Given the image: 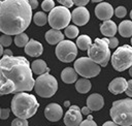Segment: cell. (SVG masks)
Returning a JSON list of instances; mask_svg holds the SVG:
<instances>
[{
  "label": "cell",
  "instance_id": "cell-1",
  "mask_svg": "<svg viewBox=\"0 0 132 126\" xmlns=\"http://www.w3.org/2000/svg\"><path fill=\"white\" fill-rule=\"evenodd\" d=\"M32 69L23 56H3L0 60V96L31 91L34 88Z\"/></svg>",
  "mask_w": 132,
  "mask_h": 126
},
{
  "label": "cell",
  "instance_id": "cell-2",
  "mask_svg": "<svg viewBox=\"0 0 132 126\" xmlns=\"http://www.w3.org/2000/svg\"><path fill=\"white\" fill-rule=\"evenodd\" d=\"M32 8L27 0H5L0 6V31L6 35H19L30 25Z\"/></svg>",
  "mask_w": 132,
  "mask_h": 126
},
{
  "label": "cell",
  "instance_id": "cell-3",
  "mask_svg": "<svg viewBox=\"0 0 132 126\" xmlns=\"http://www.w3.org/2000/svg\"><path fill=\"white\" fill-rule=\"evenodd\" d=\"M39 107V103L34 95L27 92L14 94L11 100V111L16 118L29 119L35 115Z\"/></svg>",
  "mask_w": 132,
  "mask_h": 126
},
{
  "label": "cell",
  "instance_id": "cell-4",
  "mask_svg": "<svg viewBox=\"0 0 132 126\" xmlns=\"http://www.w3.org/2000/svg\"><path fill=\"white\" fill-rule=\"evenodd\" d=\"M112 121L119 126L132 125V99L125 98L112 102L109 111Z\"/></svg>",
  "mask_w": 132,
  "mask_h": 126
},
{
  "label": "cell",
  "instance_id": "cell-5",
  "mask_svg": "<svg viewBox=\"0 0 132 126\" xmlns=\"http://www.w3.org/2000/svg\"><path fill=\"white\" fill-rule=\"evenodd\" d=\"M88 56L91 60L100 66H106L110 57V50L108 48V38H96L94 43L88 50Z\"/></svg>",
  "mask_w": 132,
  "mask_h": 126
},
{
  "label": "cell",
  "instance_id": "cell-6",
  "mask_svg": "<svg viewBox=\"0 0 132 126\" xmlns=\"http://www.w3.org/2000/svg\"><path fill=\"white\" fill-rule=\"evenodd\" d=\"M34 90L40 97H52L58 90V82L55 78V76H53L50 73L38 75V77L35 80Z\"/></svg>",
  "mask_w": 132,
  "mask_h": 126
},
{
  "label": "cell",
  "instance_id": "cell-7",
  "mask_svg": "<svg viewBox=\"0 0 132 126\" xmlns=\"http://www.w3.org/2000/svg\"><path fill=\"white\" fill-rule=\"evenodd\" d=\"M111 65L117 71H124L132 66V46L124 44L118 48L111 56Z\"/></svg>",
  "mask_w": 132,
  "mask_h": 126
},
{
  "label": "cell",
  "instance_id": "cell-8",
  "mask_svg": "<svg viewBox=\"0 0 132 126\" xmlns=\"http://www.w3.org/2000/svg\"><path fill=\"white\" fill-rule=\"evenodd\" d=\"M71 21V12L64 6H56L48 14V24L55 30L67 28Z\"/></svg>",
  "mask_w": 132,
  "mask_h": 126
},
{
  "label": "cell",
  "instance_id": "cell-9",
  "mask_svg": "<svg viewBox=\"0 0 132 126\" xmlns=\"http://www.w3.org/2000/svg\"><path fill=\"white\" fill-rule=\"evenodd\" d=\"M74 69L77 74L81 75L84 78H90L97 76L100 71V65L95 63L89 57H81L75 60L74 62Z\"/></svg>",
  "mask_w": 132,
  "mask_h": 126
},
{
  "label": "cell",
  "instance_id": "cell-10",
  "mask_svg": "<svg viewBox=\"0 0 132 126\" xmlns=\"http://www.w3.org/2000/svg\"><path fill=\"white\" fill-rule=\"evenodd\" d=\"M57 58L65 63L72 62L76 55H77V46L76 43L70 40H63L59 44H57V48L55 50Z\"/></svg>",
  "mask_w": 132,
  "mask_h": 126
},
{
  "label": "cell",
  "instance_id": "cell-11",
  "mask_svg": "<svg viewBox=\"0 0 132 126\" xmlns=\"http://www.w3.org/2000/svg\"><path fill=\"white\" fill-rule=\"evenodd\" d=\"M82 122V114L77 105H70L64 116V124L66 126H79Z\"/></svg>",
  "mask_w": 132,
  "mask_h": 126
},
{
  "label": "cell",
  "instance_id": "cell-12",
  "mask_svg": "<svg viewBox=\"0 0 132 126\" xmlns=\"http://www.w3.org/2000/svg\"><path fill=\"white\" fill-rule=\"evenodd\" d=\"M71 20L74 25L84 26L90 20V12L86 7H76L71 12Z\"/></svg>",
  "mask_w": 132,
  "mask_h": 126
},
{
  "label": "cell",
  "instance_id": "cell-13",
  "mask_svg": "<svg viewBox=\"0 0 132 126\" xmlns=\"http://www.w3.org/2000/svg\"><path fill=\"white\" fill-rule=\"evenodd\" d=\"M114 13V10L112 6L107 2H100L96 8H95V14L96 17L101 21H109L112 14Z\"/></svg>",
  "mask_w": 132,
  "mask_h": 126
},
{
  "label": "cell",
  "instance_id": "cell-14",
  "mask_svg": "<svg viewBox=\"0 0 132 126\" xmlns=\"http://www.w3.org/2000/svg\"><path fill=\"white\" fill-rule=\"evenodd\" d=\"M44 116L48 121L57 122L63 116V108L58 103H50L44 109Z\"/></svg>",
  "mask_w": 132,
  "mask_h": 126
},
{
  "label": "cell",
  "instance_id": "cell-15",
  "mask_svg": "<svg viewBox=\"0 0 132 126\" xmlns=\"http://www.w3.org/2000/svg\"><path fill=\"white\" fill-rule=\"evenodd\" d=\"M127 86H128V81H126V78L116 77L109 83L108 90L113 95H118V94H121V93L125 92L126 89H127Z\"/></svg>",
  "mask_w": 132,
  "mask_h": 126
},
{
  "label": "cell",
  "instance_id": "cell-16",
  "mask_svg": "<svg viewBox=\"0 0 132 126\" xmlns=\"http://www.w3.org/2000/svg\"><path fill=\"white\" fill-rule=\"evenodd\" d=\"M42 52H43L42 44L35 39H30L27 45L25 46V53L30 57H39L42 54Z\"/></svg>",
  "mask_w": 132,
  "mask_h": 126
},
{
  "label": "cell",
  "instance_id": "cell-17",
  "mask_svg": "<svg viewBox=\"0 0 132 126\" xmlns=\"http://www.w3.org/2000/svg\"><path fill=\"white\" fill-rule=\"evenodd\" d=\"M104 105V99L102 95L93 93L87 98V106L91 111H100Z\"/></svg>",
  "mask_w": 132,
  "mask_h": 126
},
{
  "label": "cell",
  "instance_id": "cell-18",
  "mask_svg": "<svg viewBox=\"0 0 132 126\" xmlns=\"http://www.w3.org/2000/svg\"><path fill=\"white\" fill-rule=\"evenodd\" d=\"M118 31V27L116 25V23L111 20L109 21H105L101 24L100 26V32L106 36V37H114V34L117 33Z\"/></svg>",
  "mask_w": 132,
  "mask_h": 126
},
{
  "label": "cell",
  "instance_id": "cell-19",
  "mask_svg": "<svg viewBox=\"0 0 132 126\" xmlns=\"http://www.w3.org/2000/svg\"><path fill=\"white\" fill-rule=\"evenodd\" d=\"M45 39L50 44H59L64 40V34L60 30L51 29L45 33Z\"/></svg>",
  "mask_w": 132,
  "mask_h": 126
},
{
  "label": "cell",
  "instance_id": "cell-20",
  "mask_svg": "<svg viewBox=\"0 0 132 126\" xmlns=\"http://www.w3.org/2000/svg\"><path fill=\"white\" fill-rule=\"evenodd\" d=\"M61 78L66 84H72L77 81V72L72 67H66L61 72Z\"/></svg>",
  "mask_w": 132,
  "mask_h": 126
},
{
  "label": "cell",
  "instance_id": "cell-21",
  "mask_svg": "<svg viewBox=\"0 0 132 126\" xmlns=\"http://www.w3.org/2000/svg\"><path fill=\"white\" fill-rule=\"evenodd\" d=\"M31 69H32V72H34L35 74H39V75L48 73V71H50V68L47 67L46 63L41 59L34 60L31 63Z\"/></svg>",
  "mask_w": 132,
  "mask_h": 126
},
{
  "label": "cell",
  "instance_id": "cell-22",
  "mask_svg": "<svg viewBox=\"0 0 132 126\" xmlns=\"http://www.w3.org/2000/svg\"><path fill=\"white\" fill-rule=\"evenodd\" d=\"M118 31L123 37H132V22L129 20L121 22L118 27Z\"/></svg>",
  "mask_w": 132,
  "mask_h": 126
},
{
  "label": "cell",
  "instance_id": "cell-23",
  "mask_svg": "<svg viewBox=\"0 0 132 126\" xmlns=\"http://www.w3.org/2000/svg\"><path fill=\"white\" fill-rule=\"evenodd\" d=\"M91 87H92V85H91V82L89 81V78H80V80H77L75 83L76 91L81 94L88 93L91 90Z\"/></svg>",
  "mask_w": 132,
  "mask_h": 126
},
{
  "label": "cell",
  "instance_id": "cell-24",
  "mask_svg": "<svg viewBox=\"0 0 132 126\" xmlns=\"http://www.w3.org/2000/svg\"><path fill=\"white\" fill-rule=\"evenodd\" d=\"M92 45V40L88 35H80L76 39V46L81 51H88Z\"/></svg>",
  "mask_w": 132,
  "mask_h": 126
},
{
  "label": "cell",
  "instance_id": "cell-25",
  "mask_svg": "<svg viewBox=\"0 0 132 126\" xmlns=\"http://www.w3.org/2000/svg\"><path fill=\"white\" fill-rule=\"evenodd\" d=\"M33 21L37 26H44L46 22H48V15H46L43 11H38L33 15Z\"/></svg>",
  "mask_w": 132,
  "mask_h": 126
},
{
  "label": "cell",
  "instance_id": "cell-26",
  "mask_svg": "<svg viewBox=\"0 0 132 126\" xmlns=\"http://www.w3.org/2000/svg\"><path fill=\"white\" fill-rule=\"evenodd\" d=\"M28 42H29V37L25 33H21L19 35H15V37H14V43L19 48L26 46Z\"/></svg>",
  "mask_w": 132,
  "mask_h": 126
},
{
  "label": "cell",
  "instance_id": "cell-27",
  "mask_svg": "<svg viewBox=\"0 0 132 126\" xmlns=\"http://www.w3.org/2000/svg\"><path fill=\"white\" fill-rule=\"evenodd\" d=\"M64 33L68 38H75V37H77L79 31L75 25H69L67 28H65Z\"/></svg>",
  "mask_w": 132,
  "mask_h": 126
},
{
  "label": "cell",
  "instance_id": "cell-28",
  "mask_svg": "<svg viewBox=\"0 0 132 126\" xmlns=\"http://www.w3.org/2000/svg\"><path fill=\"white\" fill-rule=\"evenodd\" d=\"M41 7L44 11H52L56 6H55V2L53 0H44L41 3Z\"/></svg>",
  "mask_w": 132,
  "mask_h": 126
},
{
  "label": "cell",
  "instance_id": "cell-29",
  "mask_svg": "<svg viewBox=\"0 0 132 126\" xmlns=\"http://www.w3.org/2000/svg\"><path fill=\"white\" fill-rule=\"evenodd\" d=\"M12 42V38L10 35H6V34H3L0 36V44L2 46H9Z\"/></svg>",
  "mask_w": 132,
  "mask_h": 126
},
{
  "label": "cell",
  "instance_id": "cell-30",
  "mask_svg": "<svg viewBox=\"0 0 132 126\" xmlns=\"http://www.w3.org/2000/svg\"><path fill=\"white\" fill-rule=\"evenodd\" d=\"M114 14L118 17V18H124L126 14H127V9L126 7L124 6H118L114 10Z\"/></svg>",
  "mask_w": 132,
  "mask_h": 126
},
{
  "label": "cell",
  "instance_id": "cell-31",
  "mask_svg": "<svg viewBox=\"0 0 132 126\" xmlns=\"http://www.w3.org/2000/svg\"><path fill=\"white\" fill-rule=\"evenodd\" d=\"M11 126H28V121L26 119H21V118H15L11 122Z\"/></svg>",
  "mask_w": 132,
  "mask_h": 126
},
{
  "label": "cell",
  "instance_id": "cell-32",
  "mask_svg": "<svg viewBox=\"0 0 132 126\" xmlns=\"http://www.w3.org/2000/svg\"><path fill=\"white\" fill-rule=\"evenodd\" d=\"M119 44V39L117 37H110L108 38V48L109 49H116Z\"/></svg>",
  "mask_w": 132,
  "mask_h": 126
},
{
  "label": "cell",
  "instance_id": "cell-33",
  "mask_svg": "<svg viewBox=\"0 0 132 126\" xmlns=\"http://www.w3.org/2000/svg\"><path fill=\"white\" fill-rule=\"evenodd\" d=\"M59 3L61 4V6H64L66 8H69L74 4L73 1H71V0H59Z\"/></svg>",
  "mask_w": 132,
  "mask_h": 126
},
{
  "label": "cell",
  "instance_id": "cell-34",
  "mask_svg": "<svg viewBox=\"0 0 132 126\" xmlns=\"http://www.w3.org/2000/svg\"><path fill=\"white\" fill-rule=\"evenodd\" d=\"M79 126H97V124H96L93 120L87 119V120H84V121L79 124Z\"/></svg>",
  "mask_w": 132,
  "mask_h": 126
},
{
  "label": "cell",
  "instance_id": "cell-35",
  "mask_svg": "<svg viewBox=\"0 0 132 126\" xmlns=\"http://www.w3.org/2000/svg\"><path fill=\"white\" fill-rule=\"evenodd\" d=\"M9 108H1V119L2 120H6L9 117Z\"/></svg>",
  "mask_w": 132,
  "mask_h": 126
},
{
  "label": "cell",
  "instance_id": "cell-36",
  "mask_svg": "<svg viewBox=\"0 0 132 126\" xmlns=\"http://www.w3.org/2000/svg\"><path fill=\"white\" fill-rule=\"evenodd\" d=\"M73 3H74L77 7H85V6L89 3V1H88V0H75V1H73Z\"/></svg>",
  "mask_w": 132,
  "mask_h": 126
},
{
  "label": "cell",
  "instance_id": "cell-37",
  "mask_svg": "<svg viewBox=\"0 0 132 126\" xmlns=\"http://www.w3.org/2000/svg\"><path fill=\"white\" fill-rule=\"evenodd\" d=\"M125 93H126L129 97H132V80L128 81V86H127V89H126Z\"/></svg>",
  "mask_w": 132,
  "mask_h": 126
},
{
  "label": "cell",
  "instance_id": "cell-38",
  "mask_svg": "<svg viewBox=\"0 0 132 126\" xmlns=\"http://www.w3.org/2000/svg\"><path fill=\"white\" fill-rule=\"evenodd\" d=\"M28 2H29V4H30V6H31L32 9H35L38 6V1L37 0H29Z\"/></svg>",
  "mask_w": 132,
  "mask_h": 126
},
{
  "label": "cell",
  "instance_id": "cell-39",
  "mask_svg": "<svg viewBox=\"0 0 132 126\" xmlns=\"http://www.w3.org/2000/svg\"><path fill=\"white\" fill-rule=\"evenodd\" d=\"M80 112H81V114H82V115L89 116V115H90V113H91V109H90L88 106H84V107L80 109Z\"/></svg>",
  "mask_w": 132,
  "mask_h": 126
},
{
  "label": "cell",
  "instance_id": "cell-40",
  "mask_svg": "<svg viewBox=\"0 0 132 126\" xmlns=\"http://www.w3.org/2000/svg\"><path fill=\"white\" fill-rule=\"evenodd\" d=\"M102 126H119L118 124H116L113 121H107V122H105Z\"/></svg>",
  "mask_w": 132,
  "mask_h": 126
},
{
  "label": "cell",
  "instance_id": "cell-41",
  "mask_svg": "<svg viewBox=\"0 0 132 126\" xmlns=\"http://www.w3.org/2000/svg\"><path fill=\"white\" fill-rule=\"evenodd\" d=\"M3 55H4V56H9V57H11V56H12V52H11L10 50H4Z\"/></svg>",
  "mask_w": 132,
  "mask_h": 126
},
{
  "label": "cell",
  "instance_id": "cell-42",
  "mask_svg": "<svg viewBox=\"0 0 132 126\" xmlns=\"http://www.w3.org/2000/svg\"><path fill=\"white\" fill-rule=\"evenodd\" d=\"M3 53H4V50H3V46L0 44V56H2L3 55Z\"/></svg>",
  "mask_w": 132,
  "mask_h": 126
},
{
  "label": "cell",
  "instance_id": "cell-43",
  "mask_svg": "<svg viewBox=\"0 0 132 126\" xmlns=\"http://www.w3.org/2000/svg\"><path fill=\"white\" fill-rule=\"evenodd\" d=\"M64 105H65V106H69L70 104H69V102H68V101H65V102H64Z\"/></svg>",
  "mask_w": 132,
  "mask_h": 126
},
{
  "label": "cell",
  "instance_id": "cell-44",
  "mask_svg": "<svg viewBox=\"0 0 132 126\" xmlns=\"http://www.w3.org/2000/svg\"><path fill=\"white\" fill-rule=\"evenodd\" d=\"M129 73H130V75L132 76V66H131V67L129 68Z\"/></svg>",
  "mask_w": 132,
  "mask_h": 126
},
{
  "label": "cell",
  "instance_id": "cell-45",
  "mask_svg": "<svg viewBox=\"0 0 132 126\" xmlns=\"http://www.w3.org/2000/svg\"><path fill=\"white\" fill-rule=\"evenodd\" d=\"M130 18H131V19H132V10H131V11H130Z\"/></svg>",
  "mask_w": 132,
  "mask_h": 126
},
{
  "label": "cell",
  "instance_id": "cell-46",
  "mask_svg": "<svg viewBox=\"0 0 132 126\" xmlns=\"http://www.w3.org/2000/svg\"><path fill=\"white\" fill-rule=\"evenodd\" d=\"M0 119H1V108H0Z\"/></svg>",
  "mask_w": 132,
  "mask_h": 126
},
{
  "label": "cell",
  "instance_id": "cell-47",
  "mask_svg": "<svg viewBox=\"0 0 132 126\" xmlns=\"http://www.w3.org/2000/svg\"><path fill=\"white\" fill-rule=\"evenodd\" d=\"M1 4H2V1H0V6H1Z\"/></svg>",
  "mask_w": 132,
  "mask_h": 126
},
{
  "label": "cell",
  "instance_id": "cell-48",
  "mask_svg": "<svg viewBox=\"0 0 132 126\" xmlns=\"http://www.w3.org/2000/svg\"><path fill=\"white\" fill-rule=\"evenodd\" d=\"M131 44H132V38H131Z\"/></svg>",
  "mask_w": 132,
  "mask_h": 126
}]
</instances>
